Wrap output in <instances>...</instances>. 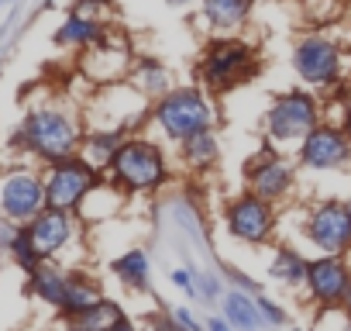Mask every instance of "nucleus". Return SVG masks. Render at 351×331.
Returning <instances> with one entry per match:
<instances>
[{"mask_svg": "<svg viewBox=\"0 0 351 331\" xmlns=\"http://www.w3.org/2000/svg\"><path fill=\"white\" fill-rule=\"evenodd\" d=\"M80 145H83V124L76 121V114L62 107H35L14 135V148H25L49 166L66 155H76Z\"/></svg>", "mask_w": 351, "mask_h": 331, "instance_id": "nucleus-1", "label": "nucleus"}, {"mask_svg": "<svg viewBox=\"0 0 351 331\" xmlns=\"http://www.w3.org/2000/svg\"><path fill=\"white\" fill-rule=\"evenodd\" d=\"M152 121L162 128L165 138L186 141L190 135H197V131L214 124V107L207 104L204 90L180 87V90H169L165 97H158L152 104Z\"/></svg>", "mask_w": 351, "mask_h": 331, "instance_id": "nucleus-2", "label": "nucleus"}, {"mask_svg": "<svg viewBox=\"0 0 351 331\" xmlns=\"http://www.w3.org/2000/svg\"><path fill=\"white\" fill-rule=\"evenodd\" d=\"M110 176L121 190L138 194V190H155L169 176V162L162 148L148 138H124L117 155L110 159Z\"/></svg>", "mask_w": 351, "mask_h": 331, "instance_id": "nucleus-3", "label": "nucleus"}, {"mask_svg": "<svg viewBox=\"0 0 351 331\" xmlns=\"http://www.w3.org/2000/svg\"><path fill=\"white\" fill-rule=\"evenodd\" d=\"M255 69H258L255 49L238 38H217L200 59V80L214 93H228V90L241 87L245 80L255 76Z\"/></svg>", "mask_w": 351, "mask_h": 331, "instance_id": "nucleus-4", "label": "nucleus"}, {"mask_svg": "<svg viewBox=\"0 0 351 331\" xmlns=\"http://www.w3.org/2000/svg\"><path fill=\"white\" fill-rule=\"evenodd\" d=\"M317 124H320L317 100H313L310 93H303V90H289V93L276 97V100L269 104V114H265L269 141H282V145L303 141Z\"/></svg>", "mask_w": 351, "mask_h": 331, "instance_id": "nucleus-5", "label": "nucleus"}, {"mask_svg": "<svg viewBox=\"0 0 351 331\" xmlns=\"http://www.w3.org/2000/svg\"><path fill=\"white\" fill-rule=\"evenodd\" d=\"M100 183V170L90 166L80 152L66 155L59 162H52V170L45 176V197L49 207H62V211H76L83 204V197Z\"/></svg>", "mask_w": 351, "mask_h": 331, "instance_id": "nucleus-6", "label": "nucleus"}, {"mask_svg": "<svg viewBox=\"0 0 351 331\" xmlns=\"http://www.w3.org/2000/svg\"><path fill=\"white\" fill-rule=\"evenodd\" d=\"M45 207H49L45 180H38L35 173L14 170V173H8L4 180H0V214H4V218L28 225Z\"/></svg>", "mask_w": 351, "mask_h": 331, "instance_id": "nucleus-7", "label": "nucleus"}, {"mask_svg": "<svg viewBox=\"0 0 351 331\" xmlns=\"http://www.w3.org/2000/svg\"><path fill=\"white\" fill-rule=\"evenodd\" d=\"M293 66H296L300 80H306L313 87H330L341 76V49H337V42H330L324 35H310L296 45Z\"/></svg>", "mask_w": 351, "mask_h": 331, "instance_id": "nucleus-8", "label": "nucleus"}, {"mask_svg": "<svg viewBox=\"0 0 351 331\" xmlns=\"http://www.w3.org/2000/svg\"><path fill=\"white\" fill-rule=\"evenodd\" d=\"M228 231L248 245H258L265 242L272 231H276V211L269 201L255 197V194H245L238 201L228 204Z\"/></svg>", "mask_w": 351, "mask_h": 331, "instance_id": "nucleus-9", "label": "nucleus"}, {"mask_svg": "<svg viewBox=\"0 0 351 331\" xmlns=\"http://www.w3.org/2000/svg\"><path fill=\"white\" fill-rule=\"evenodd\" d=\"M306 238L320 252H344L351 245V214L341 201H324L306 218Z\"/></svg>", "mask_w": 351, "mask_h": 331, "instance_id": "nucleus-10", "label": "nucleus"}, {"mask_svg": "<svg viewBox=\"0 0 351 331\" xmlns=\"http://www.w3.org/2000/svg\"><path fill=\"white\" fill-rule=\"evenodd\" d=\"M351 159V141L344 135V128H330V124H317L303 145H300V162L306 166V170H337V166H344Z\"/></svg>", "mask_w": 351, "mask_h": 331, "instance_id": "nucleus-11", "label": "nucleus"}, {"mask_svg": "<svg viewBox=\"0 0 351 331\" xmlns=\"http://www.w3.org/2000/svg\"><path fill=\"white\" fill-rule=\"evenodd\" d=\"M248 183H252V194L276 204L289 194L293 187V170H289V162H282L269 145L248 162Z\"/></svg>", "mask_w": 351, "mask_h": 331, "instance_id": "nucleus-12", "label": "nucleus"}, {"mask_svg": "<svg viewBox=\"0 0 351 331\" xmlns=\"http://www.w3.org/2000/svg\"><path fill=\"white\" fill-rule=\"evenodd\" d=\"M348 279H351V269L344 266L341 252H327L324 259H313L310 262V273H306V290L317 304L324 307H334L344 300V290H348Z\"/></svg>", "mask_w": 351, "mask_h": 331, "instance_id": "nucleus-13", "label": "nucleus"}, {"mask_svg": "<svg viewBox=\"0 0 351 331\" xmlns=\"http://www.w3.org/2000/svg\"><path fill=\"white\" fill-rule=\"evenodd\" d=\"M28 231H32V242H35V249L42 252V259H56V255L73 242L76 221H73V211L45 207V211H38V214L28 221Z\"/></svg>", "mask_w": 351, "mask_h": 331, "instance_id": "nucleus-14", "label": "nucleus"}, {"mask_svg": "<svg viewBox=\"0 0 351 331\" xmlns=\"http://www.w3.org/2000/svg\"><path fill=\"white\" fill-rule=\"evenodd\" d=\"M28 290H32L42 304H49V307L59 310L62 300H66V290H69V273L59 269L52 259H45L38 269L28 273Z\"/></svg>", "mask_w": 351, "mask_h": 331, "instance_id": "nucleus-15", "label": "nucleus"}, {"mask_svg": "<svg viewBox=\"0 0 351 331\" xmlns=\"http://www.w3.org/2000/svg\"><path fill=\"white\" fill-rule=\"evenodd\" d=\"M124 145V131H114V128H93L90 135H83V145H80V155L97 166V170H110V159L117 155V148Z\"/></svg>", "mask_w": 351, "mask_h": 331, "instance_id": "nucleus-16", "label": "nucleus"}, {"mask_svg": "<svg viewBox=\"0 0 351 331\" xmlns=\"http://www.w3.org/2000/svg\"><path fill=\"white\" fill-rule=\"evenodd\" d=\"M180 145H183V159H186V166H190V170H197V173L214 170L217 159H221V138H217L214 128H204V131L190 135V138L180 141Z\"/></svg>", "mask_w": 351, "mask_h": 331, "instance_id": "nucleus-17", "label": "nucleus"}, {"mask_svg": "<svg viewBox=\"0 0 351 331\" xmlns=\"http://www.w3.org/2000/svg\"><path fill=\"white\" fill-rule=\"evenodd\" d=\"M104 38H107V28L100 21H93L90 14H80V11H73L62 21V28L56 32V42L59 45H76V49H90V45H97Z\"/></svg>", "mask_w": 351, "mask_h": 331, "instance_id": "nucleus-18", "label": "nucleus"}, {"mask_svg": "<svg viewBox=\"0 0 351 331\" xmlns=\"http://www.w3.org/2000/svg\"><path fill=\"white\" fill-rule=\"evenodd\" d=\"M200 11H204L210 28L228 32V28H238V25L248 21L252 0H200Z\"/></svg>", "mask_w": 351, "mask_h": 331, "instance_id": "nucleus-19", "label": "nucleus"}, {"mask_svg": "<svg viewBox=\"0 0 351 331\" xmlns=\"http://www.w3.org/2000/svg\"><path fill=\"white\" fill-rule=\"evenodd\" d=\"M100 297H104V293H100V286H97L86 273H69V290H66V300H62L59 314L69 321V317H76V314L90 310Z\"/></svg>", "mask_w": 351, "mask_h": 331, "instance_id": "nucleus-20", "label": "nucleus"}, {"mask_svg": "<svg viewBox=\"0 0 351 331\" xmlns=\"http://www.w3.org/2000/svg\"><path fill=\"white\" fill-rule=\"evenodd\" d=\"M224 317L231 321V328H258V324H265L262 310H258V293H248L241 286L224 293Z\"/></svg>", "mask_w": 351, "mask_h": 331, "instance_id": "nucleus-21", "label": "nucleus"}, {"mask_svg": "<svg viewBox=\"0 0 351 331\" xmlns=\"http://www.w3.org/2000/svg\"><path fill=\"white\" fill-rule=\"evenodd\" d=\"M69 324H73V328H97V331H107V328L124 331V328H131V321L124 317V310H121L114 300H104V297H100L90 310L69 317Z\"/></svg>", "mask_w": 351, "mask_h": 331, "instance_id": "nucleus-22", "label": "nucleus"}, {"mask_svg": "<svg viewBox=\"0 0 351 331\" xmlns=\"http://www.w3.org/2000/svg\"><path fill=\"white\" fill-rule=\"evenodd\" d=\"M131 76H134V87L145 93V97H165L172 90V73L158 62V59H138L131 66Z\"/></svg>", "mask_w": 351, "mask_h": 331, "instance_id": "nucleus-23", "label": "nucleus"}, {"mask_svg": "<svg viewBox=\"0 0 351 331\" xmlns=\"http://www.w3.org/2000/svg\"><path fill=\"white\" fill-rule=\"evenodd\" d=\"M306 273H310V262H306L296 249H289V245L276 249V255H272V262H269V276H272L276 283H282V286H300V283H306Z\"/></svg>", "mask_w": 351, "mask_h": 331, "instance_id": "nucleus-24", "label": "nucleus"}, {"mask_svg": "<svg viewBox=\"0 0 351 331\" xmlns=\"http://www.w3.org/2000/svg\"><path fill=\"white\" fill-rule=\"evenodd\" d=\"M110 273L131 290H148V255L141 249H128L124 255H117L110 262Z\"/></svg>", "mask_w": 351, "mask_h": 331, "instance_id": "nucleus-25", "label": "nucleus"}, {"mask_svg": "<svg viewBox=\"0 0 351 331\" xmlns=\"http://www.w3.org/2000/svg\"><path fill=\"white\" fill-rule=\"evenodd\" d=\"M25 273H32V269H38L45 259H42V252L35 249V242H32V231H28V225H21V231H18V238H14V245H11V252H8Z\"/></svg>", "mask_w": 351, "mask_h": 331, "instance_id": "nucleus-26", "label": "nucleus"}, {"mask_svg": "<svg viewBox=\"0 0 351 331\" xmlns=\"http://www.w3.org/2000/svg\"><path fill=\"white\" fill-rule=\"evenodd\" d=\"M258 310H262V321H265V324H286V321H289L286 310H282L276 300H269L265 293H258Z\"/></svg>", "mask_w": 351, "mask_h": 331, "instance_id": "nucleus-27", "label": "nucleus"}, {"mask_svg": "<svg viewBox=\"0 0 351 331\" xmlns=\"http://www.w3.org/2000/svg\"><path fill=\"white\" fill-rule=\"evenodd\" d=\"M18 231H21V221H11V218L0 214V252H11Z\"/></svg>", "mask_w": 351, "mask_h": 331, "instance_id": "nucleus-28", "label": "nucleus"}, {"mask_svg": "<svg viewBox=\"0 0 351 331\" xmlns=\"http://www.w3.org/2000/svg\"><path fill=\"white\" fill-rule=\"evenodd\" d=\"M197 293L207 297V300H217L221 297V279L217 276H207V273H197Z\"/></svg>", "mask_w": 351, "mask_h": 331, "instance_id": "nucleus-29", "label": "nucleus"}, {"mask_svg": "<svg viewBox=\"0 0 351 331\" xmlns=\"http://www.w3.org/2000/svg\"><path fill=\"white\" fill-rule=\"evenodd\" d=\"M228 276L234 279V286H241V290H248V293H262V286H258L252 276H245L241 269H231V266H228Z\"/></svg>", "mask_w": 351, "mask_h": 331, "instance_id": "nucleus-30", "label": "nucleus"}, {"mask_svg": "<svg viewBox=\"0 0 351 331\" xmlns=\"http://www.w3.org/2000/svg\"><path fill=\"white\" fill-rule=\"evenodd\" d=\"M169 314H172L176 328H200V321H197L190 310H183V307H169Z\"/></svg>", "mask_w": 351, "mask_h": 331, "instance_id": "nucleus-31", "label": "nucleus"}, {"mask_svg": "<svg viewBox=\"0 0 351 331\" xmlns=\"http://www.w3.org/2000/svg\"><path fill=\"white\" fill-rule=\"evenodd\" d=\"M207 328H210V331H228V328H231V321H228V317H210V321H207Z\"/></svg>", "mask_w": 351, "mask_h": 331, "instance_id": "nucleus-32", "label": "nucleus"}, {"mask_svg": "<svg viewBox=\"0 0 351 331\" xmlns=\"http://www.w3.org/2000/svg\"><path fill=\"white\" fill-rule=\"evenodd\" d=\"M341 307L351 314V279H348V290H344V300H341Z\"/></svg>", "mask_w": 351, "mask_h": 331, "instance_id": "nucleus-33", "label": "nucleus"}, {"mask_svg": "<svg viewBox=\"0 0 351 331\" xmlns=\"http://www.w3.org/2000/svg\"><path fill=\"white\" fill-rule=\"evenodd\" d=\"M169 8H186V4H193V0H165Z\"/></svg>", "mask_w": 351, "mask_h": 331, "instance_id": "nucleus-34", "label": "nucleus"}, {"mask_svg": "<svg viewBox=\"0 0 351 331\" xmlns=\"http://www.w3.org/2000/svg\"><path fill=\"white\" fill-rule=\"evenodd\" d=\"M348 214H351V201H348Z\"/></svg>", "mask_w": 351, "mask_h": 331, "instance_id": "nucleus-35", "label": "nucleus"}]
</instances>
